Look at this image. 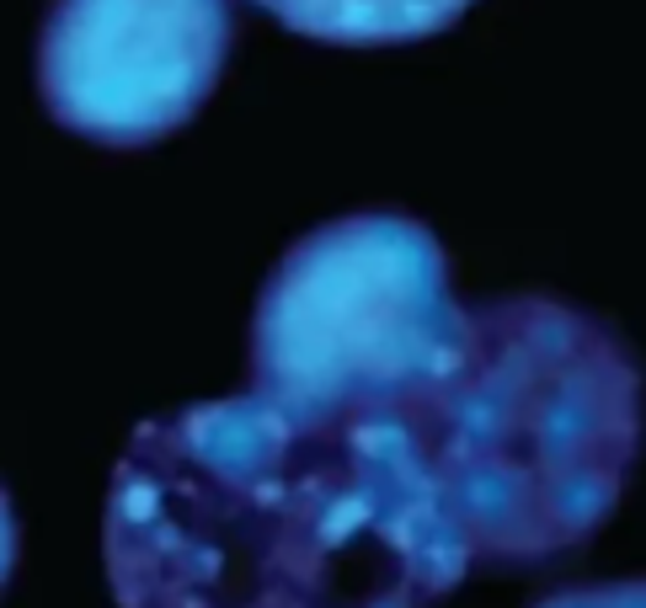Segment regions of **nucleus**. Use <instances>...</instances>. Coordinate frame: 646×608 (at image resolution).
<instances>
[{"label": "nucleus", "mask_w": 646, "mask_h": 608, "mask_svg": "<svg viewBox=\"0 0 646 608\" xmlns=\"http://www.w3.org/2000/svg\"><path fill=\"white\" fill-rule=\"evenodd\" d=\"M102 560L118 608H433L470 571L401 427L262 395L134 427Z\"/></svg>", "instance_id": "1"}, {"label": "nucleus", "mask_w": 646, "mask_h": 608, "mask_svg": "<svg viewBox=\"0 0 646 608\" xmlns=\"http://www.w3.org/2000/svg\"><path fill=\"white\" fill-rule=\"evenodd\" d=\"M401 432L470 566L545 571L620 507L642 454L631 342L550 294L465 304L454 368Z\"/></svg>", "instance_id": "2"}, {"label": "nucleus", "mask_w": 646, "mask_h": 608, "mask_svg": "<svg viewBox=\"0 0 646 608\" xmlns=\"http://www.w3.org/2000/svg\"><path fill=\"white\" fill-rule=\"evenodd\" d=\"M465 347L449 256L422 219L342 214L300 236L252 315V395L305 422H401Z\"/></svg>", "instance_id": "3"}, {"label": "nucleus", "mask_w": 646, "mask_h": 608, "mask_svg": "<svg viewBox=\"0 0 646 608\" xmlns=\"http://www.w3.org/2000/svg\"><path fill=\"white\" fill-rule=\"evenodd\" d=\"M230 43V0H54L38 38V91L69 134L144 150L198 118Z\"/></svg>", "instance_id": "4"}, {"label": "nucleus", "mask_w": 646, "mask_h": 608, "mask_svg": "<svg viewBox=\"0 0 646 608\" xmlns=\"http://www.w3.org/2000/svg\"><path fill=\"white\" fill-rule=\"evenodd\" d=\"M300 38L337 49H385L417 43L454 27L476 0H252Z\"/></svg>", "instance_id": "5"}, {"label": "nucleus", "mask_w": 646, "mask_h": 608, "mask_svg": "<svg viewBox=\"0 0 646 608\" xmlns=\"http://www.w3.org/2000/svg\"><path fill=\"white\" fill-rule=\"evenodd\" d=\"M534 608H646V577H625V582H578L561 587Z\"/></svg>", "instance_id": "6"}, {"label": "nucleus", "mask_w": 646, "mask_h": 608, "mask_svg": "<svg viewBox=\"0 0 646 608\" xmlns=\"http://www.w3.org/2000/svg\"><path fill=\"white\" fill-rule=\"evenodd\" d=\"M16 549H22V529H16V507H11V496L0 486V587L11 582V571H16Z\"/></svg>", "instance_id": "7"}]
</instances>
